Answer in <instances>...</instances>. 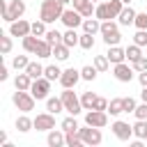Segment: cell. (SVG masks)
I'll return each instance as SVG.
<instances>
[{
  "instance_id": "obj_24",
  "label": "cell",
  "mask_w": 147,
  "mask_h": 147,
  "mask_svg": "<svg viewBox=\"0 0 147 147\" xmlns=\"http://www.w3.org/2000/svg\"><path fill=\"white\" fill-rule=\"evenodd\" d=\"M39 37H34V34H28V37H23V48H25V53H37V46H39Z\"/></svg>"
},
{
  "instance_id": "obj_4",
  "label": "cell",
  "mask_w": 147,
  "mask_h": 147,
  "mask_svg": "<svg viewBox=\"0 0 147 147\" xmlns=\"http://www.w3.org/2000/svg\"><path fill=\"white\" fill-rule=\"evenodd\" d=\"M101 37L106 41V46H117L122 34H119V25L110 18V21H101Z\"/></svg>"
},
{
  "instance_id": "obj_18",
  "label": "cell",
  "mask_w": 147,
  "mask_h": 147,
  "mask_svg": "<svg viewBox=\"0 0 147 147\" xmlns=\"http://www.w3.org/2000/svg\"><path fill=\"white\" fill-rule=\"evenodd\" d=\"M108 60H110V64H119V62H124L126 60V51L124 48H119V46H108Z\"/></svg>"
},
{
  "instance_id": "obj_40",
  "label": "cell",
  "mask_w": 147,
  "mask_h": 147,
  "mask_svg": "<svg viewBox=\"0 0 147 147\" xmlns=\"http://www.w3.org/2000/svg\"><path fill=\"white\" fill-rule=\"evenodd\" d=\"M46 32H48V30H46V23H44L41 18L32 23V34H34V37H44Z\"/></svg>"
},
{
  "instance_id": "obj_38",
  "label": "cell",
  "mask_w": 147,
  "mask_h": 147,
  "mask_svg": "<svg viewBox=\"0 0 147 147\" xmlns=\"http://www.w3.org/2000/svg\"><path fill=\"white\" fill-rule=\"evenodd\" d=\"M96 74H99V69H96L94 64H92V67L87 64V67H83V69H80V76H83V80H94V78H96Z\"/></svg>"
},
{
  "instance_id": "obj_55",
  "label": "cell",
  "mask_w": 147,
  "mask_h": 147,
  "mask_svg": "<svg viewBox=\"0 0 147 147\" xmlns=\"http://www.w3.org/2000/svg\"><path fill=\"white\" fill-rule=\"evenodd\" d=\"M92 2H103V0H92Z\"/></svg>"
},
{
  "instance_id": "obj_56",
  "label": "cell",
  "mask_w": 147,
  "mask_h": 147,
  "mask_svg": "<svg viewBox=\"0 0 147 147\" xmlns=\"http://www.w3.org/2000/svg\"><path fill=\"white\" fill-rule=\"evenodd\" d=\"M145 140H147V138H145Z\"/></svg>"
},
{
  "instance_id": "obj_42",
  "label": "cell",
  "mask_w": 147,
  "mask_h": 147,
  "mask_svg": "<svg viewBox=\"0 0 147 147\" xmlns=\"http://www.w3.org/2000/svg\"><path fill=\"white\" fill-rule=\"evenodd\" d=\"M133 44H138L140 48L147 46V30H136V34H133Z\"/></svg>"
},
{
  "instance_id": "obj_37",
  "label": "cell",
  "mask_w": 147,
  "mask_h": 147,
  "mask_svg": "<svg viewBox=\"0 0 147 147\" xmlns=\"http://www.w3.org/2000/svg\"><path fill=\"white\" fill-rule=\"evenodd\" d=\"M94 67H96L99 71H108V69H110V60H108V55H96V57H94Z\"/></svg>"
},
{
  "instance_id": "obj_31",
  "label": "cell",
  "mask_w": 147,
  "mask_h": 147,
  "mask_svg": "<svg viewBox=\"0 0 147 147\" xmlns=\"http://www.w3.org/2000/svg\"><path fill=\"white\" fill-rule=\"evenodd\" d=\"M80 103H83V110H92L94 103H96V94H94V92H83Z\"/></svg>"
},
{
  "instance_id": "obj_3",
  "label": "cell",
  "mask_w": 147,
  "mask_h": 147,
  "mask_svg": "<svg viewBox=\"0 0 147 147\" xmlns=\"http://www.w3.org/2000/svg\"><path fill=\"white\" fill-rule=\"evenodd\" d=\"M0 7H2V21H7V23H14L16 18H23V14H25V2L23 0H11V2H0Z\"/></svg>"
},
{
  "instance_id": "obj_5",
  "label": "cell",
  "mask_w": 147,
  "mask_h": 147,
  "mask_svg": "<svg viewBox=\"0 0 147 147\" xmlns=\"http://www.w3.org/2000/svg\"><path fill=\"white\" fill-rule=\"evenodd\" d=\"M11 101H14V106L21 110V113H30V110H34V96H32V92L30 90H16L14 92V96H11Z\"/></svg>"
},
{
  "instance_id": "obj_49",
  "label": "cell",
  "mask_w": 147,
  "mask_h": 147,
  "mask_svg": "<svg viewBox=\"0 0 147 147\" xmlns=\"http://www.w3.org/2000/svg\"><path fill=\"white\" fill-rule=\"evenodd\" d=\"M138 80H140V85H142V87L147 85V69H145V71H138Z\"/></svg>"
},
{
  "instance_id": "obj_11",
  "label": "cell",
  "mask_w": 147,
  "mask_h": 147,
  "mask_svg": "<svg viewBox=\"0 0 147 147\" xmlns=\"http://www.w3.org/2000/svg\"><path fill=\"white\" fill-rule=\"evenodd\" d=\"M133 67L131 64H126V62H119V64H113V74H115V78L119 80V83H131L133 80Z\"/></svg>"
},
{
  "instance_id": "obj_48",
  "label": "cell",
  "mask_w": 147,
  "mask_h": 147,
  "mask_svg": "<svg viewBox=\"0 0 147 147\" xmlns=\"http://www.w3.org/2000/svg\"><path fill=\"white\" fill-rule=\"evenodd\" d=\"M94 108H96V110H108V101H106L103 96H96V103H94Z\"/></svg>"
},
{
  "instance_id": "obj_47",
  "label": "cell",
  "mask_w": 147,
  "mask_h": 147,
  "mask_svg": "<svg viewBox=\"0 0 147 147\" xmlns=\"http://www.w3.org/2000/svg\"><path fill=\"white\" fill-rule=\"evenodd\" d=\"M90 2H92V0H71V5H74V9H78L80 14H83V9H85V7L90 5Z\"/></svg>"
},
{
  "instance_id": "obj_6",
  "label": "cell",
  "mask_w": 147,
  "mask_h": 147,
  "mask_svg": "<svg viewBox=\"0 0 147 147\" xmlns=\"http://www.w3.org/2000/svg\"><path fill=\"white\" fill-rule=\"evenodd\" d=\"M62 96V103H64V110L69 115H78L83 110V103H80V96H76L74 87H64V92L60 94Z\"/></svg>"
},
{
  "instance_id": "obj_36",
  "label": "cell",
  "mask_w": 147,
  "mask_h": 147,
  "mask_svg": "<svg viewBox=\"0 0 147 147\" xmlns=\"http://www.w3.org/2000/svg\"><path fill=\"white\" fill-rule=\"evenodd\" d=\"M80 48H85V51H90V48H94V34H90V32H83L80 34V44H78Z\"/></svg>"
},
{
  "instance_id": "obj_15",
  "label": "cell",
  "mask_w": 147,
  "mask_h": 147,
  "mask_svg": "<svg viewBox=\"0 0 147 147\" xmlns=\"http://www.w3.org/2000/svg\"><path fill=\"white\" fill-rule=\"evenodd\" d=\"M78 80H83V76H80V71L78 69H64L62 71V76H60V85L62 87H76V83Z\"/></svg>"
},
{
  "instance_id": "obj_21",
  "label": "cell",
  "mask_w": 147,
  "mask_h": 147,
  "mask_svg": "<svg viewBox=\"0 0 147 147\" xmlns=\"http://www.w3.org/2000/svg\"><path fill=\"white\" fill-rule=\"evenodd\" d=\"M83 32H90V34H96V32H101V21L94 16H90V18H85L83 21Z\"/></svg>"
},
{
  "instance_id": "obj_9",
  "label": "cell",
  "mask_w": 147,
  "mask_h": 147,
  "mask_svg": "<svg viewBox=\"0 0 147 147\" xmlns=\"http://www.w3.org/2000/svg\"><path fill=\"white\" fill-rule=\"evenodd\" d=\"M85 124L103 129V126L108 124V110H96V108L87 110V113H85Z\"/></svg>"
},
{
  "instance_id": "obj_2",
  "label": "cell",
  "mask_w": 147,
  "mask_h": 147,
  "mask_svg": "<svg viewBox=\"0 0 147 147\" xmlns=\"http://www.w3.org/2000/svg\"><path fill=\"white\" fill-rule=\"evenodd\" d=\"M122 9H124L122 0H108V2H99L96 5V14L94 16L99 21H110V18H117Z\"/></svg>"
},
{
  "instance_id": "obj_52",
  "label": "cell",
  "mask_w": 147,
  "mask_h": 147,
  "mask_svg": "<svg viewBox=\"0 0 147 147\" xmlns=\"http://www.w3.org/2000/svg\"><path fill=\"white\" fill-rule=\"evenodd\" d=\"M5 142H7V133H5V131H0V145H5Z\"/></svg>"
},
{
  "instance_id": "obj_12",
  "label": "cell",
  "mask_w": 147,
  "mask_h": 147,
  "mask_svg": "<svg viewBox=\"0 0 147 147\" xmlns=\"http://www.w3.org/2000/svg\"><path fill=\"white\" fill-rule=\"evenodd\" d=\"M110 129H113V133H115V138H119V140H131V138H133V126H131L129 122H122V119H115Z\"/></svg>"
},
{
  "instance_id": "obj_25",
  "label": "cell",
  "mask_w": 147,
  "mask_h": 147,
  "mask_svg": "<svg viewBox=\"0 0 147 147\" xmlns=\"http://www.w3.org/2000/svg\"><path fill=\"white\" fill-rule=\"evenodd\" d=\"M71 48L67 46V44H57V46H53V55H55V60H60V62H64V60H69L71 55Z\"/></svg>"
},
{
  "instance_id": "obj_45",
  "label": "cell",
  "mask_w": 147,
  "mask_h": 147,
  "mask_svg": "<svg viewBox=\"0 0 147 147\" xmlns=\"http://www.w3.org/2000/svg\"><path fill=\"white\" fill-rule=\"evenodd\" d=\"M136 106H138V103H136L133 96H124V113H133Z\"/></svg>"
},
{
  "instance_id": "obj_27",
  "label": "cell",
  "mask_w": 147,
  "mask_h": 147,
  "mask_svg": "<svg viewBox=\"0 0 147 147\" xmlns=\"http://www.w3.org/2000/svg\"><path fill=\"white\" fill-rule=\"evenodd\" d=\"M124 51H126V60H129L131 64H133L136 60H140V57H142V51H140V46H138V44H131V46H126Z\"/></svg>"
},
{
  "instance_id": "obj_14",
  "label": "cell",
  "mask_w": 147,
  "mask_h": 147,
  "mask_svg": "<svg viewBox=\"0 0 147 147\" xmlns=\"http://www.w3.org/2000/svg\"><path fill=\"white\" fill-rule=\"evenodd\" d=\"M34 129L37 131H51V129H55V115L53 113H39L37 117H34Z\"/></svg>"
},
{
  "instance_id": "obj_51",
  "label": "cell",
  "mask_w": 147,
  "mask_h": 147,
  "mask_svg": "<svg viewBox=\"0 0 147 147\" xmlns=\"http://www.w3.org/2000/svg\"><path fill=\"white\" fill-rule=\"evenodd\" d=\"M140 99H142V101H145V103H147V85H145V87H142V90H140Z\"/></svg>"
},
{
  "instance_id": "obj_32",
  "label": "cell",
  "mask_w": 147,
  "mask_h": 147,
  "mask_svg": "<svg viewBox=\"0 0 147 147\" xmlns=\"http://www.w3.org/2000/svg\"><path fill=\"white\" fill-rule=\"evenodd\" d=\"M108 113L110 115H119V113H124V99H110L108 101Z\"/></svg>"
},
{
  "instance_id": "obj_43",
  "label": "cell",
  "mask_w": 147,
  "mask_h": 147,
  "mask_svg": "<svg viewBox=\"0 0 147 147\" xmlns=\"http://www.w3.org/2000/svg\"><path fill=\"white\" fill-rule=\"evenodd\" d=\"M136 30H147V11H140L136 14Z\"/></svg>"
},
{
  "instance_id": "obj_23",
  "label": "cell",
  "mask_w": 147,
  "mask_h": 147,
  "mask_svg": "<svg viewBox=\"0 0 147 147\" xmlns=\"http://www.w3.org/2000/svg\"><path fill=\"white\" fill-rule=\"evenodd\" d=\"M30 129H34V119H30L25 113H23L21 117H16V131H21V133H28Z\"/></svg>"
},
{
  "instance_id": "obj_39",
  "label": "cell",
  "mask_w": 147,
  "mask_h": 147,
  "mask_svg": "<svg viewBox=\"0 0 147 147\" xmlns=\"http://www.w3.org/2000/svg\"><path fill=\"white\" fill-rule=\"evenodd\" d=\"M76 129H80L78 122H76V115H69V117L62 119V131H76Z\"/></svg>"
},
{
  "instance_id": "obj_28",
  "label": "cell",
  "mask_w": 147,
  "mask_h": 147,
  "mask_svg": "<svg viewBox=\"0 0 147 147\" xmlns=\"http://www.w3.org/2000/svg\"><path fill=\"white\" fill-rule=\"evenodd\" d=\"M133 136H136L138 140H145V138H147V119H138V122L133 124Z\"/></svg>"
},
{
  "instance_id": "obj_44",
  "label": "cell",
  "mask_w": 147,
  "mask_h": 147,
  "mask_svg": "<svg viewBox=\"0 0 147 147\" xmlns=\"http://www.w3.org/2000/svg\"><path fill=\"white\" fill-rule=\"evenodd\" d=\"M133 115H136V119H147V103L142 101L140 106H136V110H133Z\"/></svg>"
},
{
  "instance_id": "obj_35",
  "label": "cell",
  "mask_w": 147,
  "mask_h": 147,
  "mask_svg": "<svg viewBox=\"0 0 147 147\" xmlns=\"http://www.w3.org/2000/svg\"><path fill=\"white\" fill-rule=\"evenodd\" d=\"M44 39H46L51 46H57V44H62V34H60L57 30H48V32L44 34Z\"/></svg>"
},
{
  "instance_id": "obj_13",
  "label": "cell",
  "mask_w": 147,
  "mask_h": 147,
  "mask_svg": "<svg viewBox=\"0 0 147 147\" xmlns=\"http://www.w3.org/2000/svg\"><path fill=\"white\" fill-rule=\"evenodd\" d=\"M67 28H78V25H83V21H85V16L78 11V9H64L62 11V18H60Z\"/></svg>"
},
{
  "instance_id": "obj_1",
  "label": "cell",
  "mask_w": 147,
  "mask_h": 147,
  "mask_svg": "<svg viewBox=\"0 0 147 147\" xmlns=\"http://www.w3.org/2000/svg\"><path fill=\"white\" fill-rule=\"evenodd\" d=\"M62 11H64V5L60 0H41V11H39V18L44 23H55L62 18Z\"/></svg>"
},
{
  "instance_id": "obj_41",
  "label": "cell",
  "mask_w": 147,
  "mask_h": 147,
  "mask_svg": "<svg viewBox=\"0 0 147 147\" xmlns=\"http://www.w3.org/2000/svg\"><path fill=\"white\" fill-rule=\"evenodd\" d=\"M0 51H2V55H9V51H11V37L0 34Z\"/></svg>"
},
{
  "instance_id": "obj_53",
  "label": "cell",
  "mask_w": 147,
  "mask_h": 147,
  "mask_svg": "<svg viewBox=\"0 0 147 147\" xmlns=\"http://www.w3.org/2000/svg\"><path fill=\"white\" fill-rule=\"evenodd\" d=\"M60 2H62V5H64V7H67V5H69V2H71V0H60Z\"/></svg>"
},
{
  "instance_id": "obj_20",
  "label": "cell",
  "mask_w": 147,
  "mask_h": 147,
  "mask_svg": "<svg viewBox=\"0 0 147 147\" xmlns=\"http://www.w3.org/2000/svg\"><path fill=\"white\" fill-rule=\"evenodd\" d=\"M14 85H16V90H30L32 87V78H30V74L28 71H18L16 74V78H14Z\"/></svg>"
},
{
  "instance_id": "obj_7",
  "label": "cell",
  "mask_w": 147,
  "mask_h": 147,
  "mask_svg": "<svg viewBox=\"0 0 147 147\" xmlns=\"http://www.w3.org/2000/svg\"><path fill=\"white\" fill-rule=\"evenodd\" d=\"M80 138H83V145H90V147H96V145H101V140H103L101 129H99V126H90V124H85V126L80 129Z\"/></svg>"
},
{
  "instance_id": "obj_19",
  "label": "cell",
  "mask_w": 147,
  "mask_h": 147,
  "mask_svg": "<svg viewBox=\"0 0 147 147\" xmlns=\"http://www.w3.org/2000/svg\"><path fill=\"white\" fill-rule=\"evenodd\" d=\"M62 44H67L69 48H74V46L80 44V34L76 32V28H67V32L62 34Z\"/></svg>"
},
{
  "instance_id": "obj_54",
  "label": "cell",
  "mask_w": 147,
  "mask_h": 147,
  "mask_svg": "<svg viewBox=\"0 0 147 147\" xmlns=\"http://www.w3.org/2000/svg\"><path fill=\"white\" fill-rule=\"evenodd\" d=\"M122 2H124V5H129V2H131V0H122Z\"/></svg>"
},
{
  "instance_id": "obj_26",
  "label": "cell",
  "mask_w": 147,
  "mask_h": 147,
  "mask_svg": "<svg viewBox=\"0 0 147 147\" xmlns=\"http://www.w3.org/2000/svg\"><path fill=\"white\" fill-rule=\"evenodd\" d=\"M64 136H67V147H80V145H83L80 129H76V131H64Z\"/></svg>"
},
{
  "instance_id": "obj_22",
  "label": "cell",
  "mask_w": 147,
  "mask_h": 147,
  "mask_svg": "<svg viewBox=\"0 0 147 147\" xmlns=\"http://www.w3.org/2000/svg\"><path fill=\"white\" fill-rule=\"evenodd\" d=\"M46 110H48V113H53V115L62 113V110H64L62 96H60V99H57V96H48V99H46Z\"/></svg>"
},
{
  "instance_id": "obj_16",
  "label": "cell",
  "mask_w": 147,
  "mask_h": 147,
  "mask_svg": "<svg viewBox=\"0 0 147 147\" xmlns=\"http://www.w3.org/2000/svg\"><path fill=\"white\" fill-rule=\"evenodd\" d=\"M136 14H138V11H136L133 7L124 5V9H122L119 16H117V23H119V25H133V23H136Z\"/></svg>"
},
{
  "instance_id": "obj_33",
  "label": "cell",
  "mask_w": 147,
  "mask_h": 147,
  "mask_svg": "<svg viewBox=\"0 0 147 147\" xmlns=\"http://www.w3.org/2000/svg\"><path fill=\"white\" fill-rule=\"evenodd\" d=\"M44 76H46L48 80H60V76H62V69H60L57 64H48V67L44 69Z\"/></svg>"
},
{
  "instance_id": "obj_46",
  "label": "cell",
  "mask_w": 147,
  "mask_h": 147,
  "mask_svg": "<svg viewBox=\"0 0 147 147\" xmlns=\"http://www.w3.org/2000/svg\"><path fill=\"white\" fill-rule=\"evenodd\" d=\"M131 67H133L136 71H145V69H147V57L142 55V57H140V60H136V62H133Z\"/></svg>"
},
{
  "instance_id": "obj_10",
  "label": "cell",
  "mask_w": 147,
  "mask_h": 147,
  "mask_svg": "<svg viewBox=\"0 0 147 147\" xmlns=\"http://www.w3.org/2000/svg\"><path fill=\"white\" fill-rule=\"evenodd\" d=\"M9 34L11 37H28V34H32V23H28L25 18H16L14 23H9Z\"/></svg>"
},
{
  "instance_id": "obj_34",
  "label": "cell",
  "mask_w": 147,
  "mask_h": 147,
  "mask_svg": "<svg viewBox=\"0 0 147 147\" xmlns=\"http://www.w3.org/2000/svg\"><path fill=\"white\" fill-rule=\"evenodd\" d=\"M28 64H30L28 55H16V57L11 60V67H14L16 71H25V69H28Z\"/></svg>"
},
{
  "instance_id": "obj_50",
  "label": "cell",
  "mask_w": 147,
  "mask_h": 147,
  "mask_svg": "<svg viewBox=\"0 0 147 147\" xmlns=\"http://www.w3.org/2000/svg\"><path fill=\"white\" fill-rule=\"evenodd\" d=\"M7 76H9V69H7V64H2L0 67V80H7Z\"/></svg>"
},
{
  "instance_id": "obj_29",
  "label": "cell",
  "mask_w": 147,
  "mask_h": 147,
  "mask_svg": "<svg viewBox=\"0 0 147 147\" xmlns=\"http://www.w3.org/2000/svg\"><path fill=\"white\" fill-rule=\"evenodd\" d=\"M37 57H51L53 55V46L46 41V39H41L39 41V46H37V53H34Z\"/></svg>"
},
{
  "instance_id": "obj_17",
  "label": "cell",
  "mask_w": 147,
  "mask_h": 147,
  "mask_svg": "<svg viewBox=\"0 0 147 147\" xmlns=\"http://www.w3.org/2000/svg\"><path fill=\"white\" fill-rule=\"evenodd\" d=\"M46 142H48V147H62V145H67V136H64V131H55V129H51Z\"/></svg>"
},
{
  "instance_id": "obj_8",
  "label": "cell",
  "mask_w": 147,
  "mask_h": 147,
  "mask_svg": "<svg viewBox=\"0 0 147 147\" xmlns=\"http://www.w3.org/2000/svg\"><path fill=\"white\" fill-rule=\"evenodd\" d=\"M51 83H53V80H48L46 76H41V78H37V80H32V87H30L32 96H34L37 101H41V99H48V92H51Z\"/></svg>"
},
{
  "instance_id": "obj_30",
  "label": "cell",
  "mask_w": 147,
  "mask_h": 147,
  "mask_svg": "<svg viewBox=\"0 0 147 147\" xmlns=\"http://www.w3.org/2000/svg\"><path fill=\"white\" fill-rule=\"evenodd\" d=\"M44 69H46V67H41L39 62H30L25 71L30 74V78H32V80H37V78H41V76H44Z\"/></svg>"
}]
</instances>
